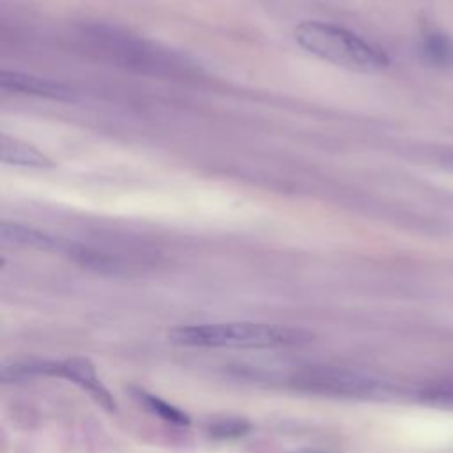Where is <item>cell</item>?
Wrapping results in <instances>:
<instances>
[{
    "label": "cell",
    "instance_id": "6da1fadb",
    "mask_svg": "<svg viewBox=\"0 0 453 453\" xmlns=\"http://www.w3.org/2000/svg\"><path fill=\"white\" fill-rule=\"evenodd\" d=\"M173 343L221 349H283L308 343L313 333L303 327L260 322H214L179 326L168 333Z\"/></svg>",
    "mask_w": 453,
    "mask_h": 453
},
{
    "label": "cell",
    "instance_id": "7a4b0ae2",
    "mask_svg": "<svg viewBox=\"0 0 453 453\" xmlns=\"http://www.w3.org/2000/svg\"><path fill=\"white\" fill-rule=\"evenodd\" d=\"M294 37L308 53L349 71L377 73L389 65L382 48L333 23L303 21L296 27Z\"/></svg>",
    "mask_w": 453,
    "mask_h": 453
},
{
    "label": "cell",
    "instance_id": "3957f363",
    "mask_svg": "<svg viewBox=\"0 0 453 453\" xmlns=\"http://www.w3.org/2000/svg\"><path fill=\"white\" fill-rule=\"evenodd\" d=\"M292 382L296 388L334 396H377L388 393V382L368 373L340 366H306L299 370Z\"/></svg>",
    "mask_w": 453,
    "mask_h": 453
},
{
    "label": "cell",
    "instance_id": "277c9868",
    "mask_svg": "<svg viewBox=\"0 0 453 453\" xmlns=\"http://www.w3.org/2000/svg\"><path fill=\"white\" fill-rule=\"evenodd\" d=\"M90 39L92 46L97 48L104 57H110L115 62H120L129 67H136L140 71H147L149 67L154 73H163V69L175 65V62L166 60L165 53L157 48L147 46L143 41L131 39L127 34H117L115 30H104L101 27H94L85 34Z\"/></svg>",
    "mask_w": 453,
    "mask_h": 453
},
{
    "label": "cell",
    "instance_id": "5b68a950",
    "mask_svg": "<svg viewBox=\"0 0 453 453\" xmlns=\"http://www.w3.org/2000/svg\"><path fill=\"white\" fill-rule=\"evenodd\" d=\"M0 87L4 90L30 94V96H37V97H50V99H69L71 97V90L67 87H64L62 83L51 81L48 78L16 73V71H2L0 73Z\"/></svg>",
    "mask_w": 453,
    "mask_h": 453
},
{
    "label": "cell",
    "instance_id": "8992f818",
    "mask_svg": "<svg viewBox=\"0 0 453 453\" xmlns=\"http://www.w3.org/2000/svg\"><path fill=\"white\" fill-rule=\"evenodd\" d=\"M0 237L7 244L14 246H23V248H34V250H58L65 251L67 246H64L58 239L34 230L30 226H23L19 223H11V221H2L0 223Z\"/></svg>",
    "mask_w": 453,
    "mask_h": 453
},
{
    "label": "cell",
    "instance_id": "52a82bcc",
    "mask_svg": "<svg viewBox=\"0 0 453 453\" xmlns=\"http://www.w3.org/2000/svg\"><path fill=\"white\" fill-rule=\"evenodd\" d=\"M0 157L7 165L28 168H48L53 165L51 159L46 154H42L37 147L23 140L11 138L7 134L0 136Z\"/></svg>",
    "mask_w": 453,
    "mask_h": 453
},
{
    "label": "cell",
    "instance_id": "ba28073f",
    "mask_svg": "<svg viewBox=\"0 0 453 453\" xmlns=\"http://www.w3.org/2000/svg\"><path fill=\"white\" fill-rule=\"evenodd\" d=\"M133 395L134 398L143 405L147 407L150 412H154L156 416L163 418L165 421L172 423V425H179V426H188L189 425V418L186 412H182L180 409L170 405L168 402L161 400L159 396L156 395H150L143 389H133Z\"/></svg>",
    "mask_w": 453,
    "mask_h": 453
},
{
    "label": "cell",
    "instance_id": "9c48e42d",
    "mask_svg": "<svg viewBox=\"0 0 453 453\" xmlns=\"http://www.w3.org/2000/svg\"><path fill=\"white\" fill-rule=\"evenodd\" d=\"M425 53L435 60V62H453V42L444 39L442 35L437 34H430L425 41Z\"/></svg>",
    "mask_w": 453,
    "mask_h": 453
},
{
    "label": "cell",
    "instance_id": "30bf717a",
    "mask_svg": "<svg viewBox=\"0 0 453 453\" xmlns=\"http://www.w3.org/2000/svg\"><path fill=\"white\" fill-rule=\"evenodd\" d=\"M248 430V423L242 419H225V421H218L211 426V434H214L216 437H237L242 435Z\"/></svg>",
    "mask_w": 453,
    "mask_h": 453
},
{
    "label": "cell",
    "instance_id": "8fae6325",
    "mask_svg": "<svg viewBox=\"0 0 453 453\" xmlns=\"http://www.w3.org/2000/svg\"><path fill=\"white\" fill-rule=\"evenodd\" d=\"M444 161H446V166L453 170V154H449V156H448Z\"/></svg>",
    "mask_w": 453,
    "mask_h": 453
}]
</instances>
